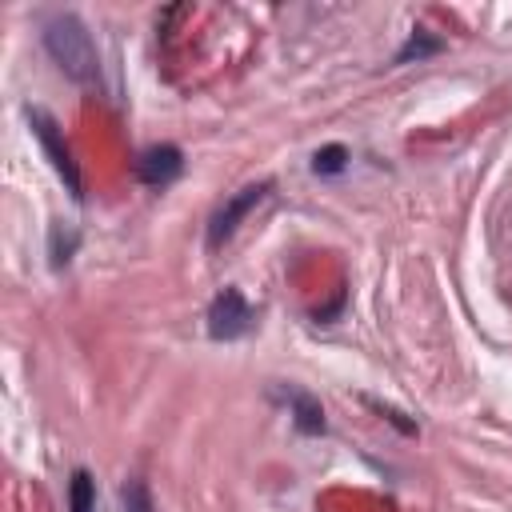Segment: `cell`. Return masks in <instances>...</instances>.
<instances>
[{
  "mask_svg": "<svg viewBox=\"0 0 512 512\" xmlns=\"http://www.w3.org/2000/svg\"><path fill=\"white\" fill-rule=\"evenodd\" d=\"M48 252H52V268H64L72 260V252H76V232H64V224H56Z\"/></svg>",
  "mask_w": 512,
  "mask_h": 512,
  "instance_id": "cell-11",
  "label": "cell"
},
{
  "mask_svg": "<svg viewBox=\"0 0 512 512\" xmlns=\"http://www.w3.org/2000/svg\"><path fill=\"white\" fill-rule=\"evenodd\" d=\"M344 164H348V148L344 144H328V148H320L312 156V172L316 176H336V172H344Z\"/></svg>",
  "mask_w": 512,
  "mask_h": 512,
  "instance_id": "cell-10",
  "label": "cell"
},
{
  "mask_svg": "<svg viewBox=\"0 0 512 512\" xmlns=\"http://www.w3.org/2000/svg\"><path fill=\"white\" fill-rule=\"evenodd\" d=\"M284 400L292 404V424H296L304 436L324 432V408H320V400H316V396H308V392H300V388H288V392H284Z\"/></svg>",
  "mask_w": 512,
  "mask_h": 512,
  "instance_id": "cell-6",
  "label": "cell"
},
{
  "mask_svg": "<svg viewBox=\"0 0 512 512\" xmlns=\"http://www.w3.org/2000/svg\"><path fill=\"white\" fill-rule=\"evenodd\" d=\"M180 172H184V156H180L176 144H156V148L140 152V160H136V176H140L148 188H164V184H172Z\"/></svg>",
  "mask_w": 512,
  "mask_h": 512,
  "instance_id": "cell-5",
  "label": "cell"
},
{
  "mask_svg": "<svg viewBox=\"0 0 512 512\" xmlns=\"http://www.w3.org/2000/svg\"><path fill=\"white\" fill-rule=\"evenodd\" d=\"M268 192H272V180H260V184H248V188H240L236 196H228V200L216 208L212 224H208V248H220L224 240H232V232L240 228V220H244L260 200H268Z\"/></svg>",
  "mask_w": 512,
  "mask_h": 512,
  "instance_id": "cell-3",
  "label": "cell"
},
{
  "mask_svg": "<svg viewBox=\"0 0 512 512\" xmlns=\"http://www.w3.org/2000/svg\"><path fill=\"white\" fill-rule=\"evenodd\" d=\"M28 120H32V132H36L48 164L56 168V176L64 180V188L72 192V200H80V172H76V160H72V152H68V144L60 136V124L44 108H28Z\"/></svg>",
  "mask_w": 512,
  "mask_h": 512,
  "instance_id": "cell-2",
  "label": "cell"
},
{
  "mask_svg": "<svg viewBox=\"0 0 512 512\" xmlns=\"http://www.w3.org/2000/svg\"><path fill=\"white\" fill-rule=\"evenodd\" d=\"M432 52H440V40H436V36H428L424 28H416V32L408 36V44L396 52V64H408L412 56H416V60H424V56H432Z\"/></svg>",
  "mask_w": 512,
  "mask_h": 512,
  "instance_id": "cell-9",
  "label": "cell"
},
{
  "mask_svg": "<svg viewBox=\"0 0 512 512\" xmlns=\"http://www.w3.org/2000/svg\"><path fill=\"white\" fill-rule=\"evenodd\" d=\"M44 48L76 84H100V56L92 48L88 28L72 12H56L44 20Z\"/></svg>",
  "mask_w": 512,
  "mask_h": 512,
  "instance_id": "cell-1",
  "label": "cell"
},
{
  "mask_svg": "<svg viewBox=\"0 0 512 512\" xmlns=\"http://www.w3.org/2000/svg\"><path fill=\"white\" fill-rule=\"evenodd\" d=\"M120 508L124 512H156L152 508V492H148V484L140 476H132V480L120 484Z\"/></svg>",
  "mask_w": 512,
  "mask_h": 512,
  "instance_id": "cell-8",
  "label": "cell"
},
{
  "mask_svg": "<svg viewBox=\"0 0 512 512\" xmlns=\"http://www.w3.org/2000/svg\"><path fill=\"white\" fill-rule=\"evenodd\" d=\"M252 308L240 288H224L208 308V336L212 340H240L252 328Z\"/></svg>",
  "mask_w": 512,
  "mask_h": 512,
  "instance_id": "cell-4",
  "label": "cell"
},
{
  "mask_svg": "<svg viewBox=\"0 0 512 512\" xmlns=\"http://www.w3.org/2000/svg\"><path fill=\"white\" fill-rule=\"evenodd\" d=\"M68 512H96V480L76 468L68 480Z\"/></svg>",
  "mask_w": 512,
  "mask_h": 512,
  "instance_id": "cell-7",
  "label": "cell"
}]
</instances>
